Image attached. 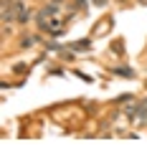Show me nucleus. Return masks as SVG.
<instances>
[{"mask_svg":"<svg viewBox=\"0 0 147 152\" xmlns=\"http://www.w3.org/2000/svg\"><path fill=\"white\" fill-rule=\"evenodd\" d=\"M94 3H99V5H102V3H104V0H94Z\"/></svg>","mask_w":147,"mask_h":152,"instance_id":"obj_3","label":"nucleus"},{"mask_svg":"<svg viewBox=\"0 0 147 152\" xmlns=\"http://www.w3.org/2000/svg\"><path fill=\"white\" fill-rule=\"evenodd\" d=\"M117 74H122V76H132V69H114Z\"/></svg>","mask_w":147,"mask_h":152,"instance_id":"obj_2","label":"nucleus"},{"mask_svg":"<svg viewBox=\"0 0 147 152\" xmlns=\"http://www.w3.org/2000/svg\"><path fill=\"white\" fill-rule=\"evenodd\" d=\"M86 48H91L89 41H79V43H74V51H86Z\"/></svg>","mask_w":147,"mask_h":152,"instance_id":"obj_1","label":"nucleus"}]
</instances>
